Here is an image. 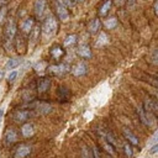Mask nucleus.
I'll return each instance as SVG.
<instances>
[{
	"label": "nucleus",
	"mask_w": 158,
	"mask_h": 158,
	"mask_svg": "<svg viewBox=\"0 0 158 158\" xmlns=\"http://www.w3.org/2000/svg\"><path fill=\"white\" fill-rule=\"evenodd\" d=\"M57 28H58V22L56 20V17L53 15H48L44 21H43V25H42V33H43V37L48 38V37H52L57 33Z\"/></svg>",
	"instance_id": "1"
},
{
	"label": "nucleus",
	"mask_w": 158,
	"mask_h": 158,
	"mask_svg": "<svg viewBox=\"0 0 158 158\" xmlns=\"http://www.w3.org/2000/svg\"><path fill=\"white\" fill-rule=\"evenodd\" d=\"M15 36H16V22L14 19H9L4 30V43L6 48H10Z\"/></svg>",
	"instance_id": "2"
},
{
	"label": "nucleus",
	"mask_w": 158,
	"mask_h": 158,
	"mask_svg": "<svg viewBox=\"0 0 158 158\" xmlns=\"http://www.w3.org/2000/svg\"><path fill=\"white\" fill-rule=\"evenodd\" d=\"M56 11H57V15L59 17V20L62 21H67L68 17H69V12L67 10V6L62 1V0H57V4H56Z\"/></svg>",
	"instance_id": "3"
},
{
	"label": "nucleus",
	"mask_w": 158,
	"mask_h": 158,
	"mask_svg": "<svg viewBox=\"0 0 158 158\" xmlns=\"http://www.w3.org/2000/svg\"><path fill=\"white\" fill-rule=\"evenodd\" d=\"M33 10H35L36 17L38 20H42L44 16V12H46V0H36Z\"/></svg>",
	"instance_id": "4"
},
{
	"label": "nucleus",
	"mask_w": 158,
	"mask_h": 158,
	"mask_svg": "<svg viewBox=\"0 0 158 158\" xmlns=\"http://www.w3.org/2000/svg\"><path fill=\"white\" fill-rule=\"evenodd\" d=\"M51 86V79L49 78H41L37 83V91L38 94H44L49 90Z\"/></svg>",
	"instance_id": "5"
},
{
	"label": "nucleus",
	"mask_w": 158,
	"mask_h": 158,
	"mask_svg": "<svg viewBox=\"0 0 158 158\" xmlns=\"http://www.w3.org/2000/svg\"><path fill=\"white\" fill-rule=\"evenodd\" d=\"M47 69H48V72H51L52 74L62 75V74H64L65 72L69 70V67H68L67 64H57V65H49Z\"/></svg>",
	"instance_id": "6"
},
{
	"label": "nucleus",
	"mask_w": 158,
	"mask_h": 158,
	"mask_svg": "<svg viewBox=\"0 0 158 158\" xmlns=\"http://www.w3.org/2000/svg\"><path fill=\"white\" fill-rule=\"evenodd\" d=\"M31 153V146L28 144H20L15 151V158H25Z\"/></svg>",
	"instance_id": "7"
},
{
	"label": "nucleus",
	"mask_w": 158,
	"mask_h": 158,
	"mask_svg": "<svg viewBox=\"0 0 158 158\" xmlns=\"http://www.w3.org/2000/svg\"><path fill=\"white\" fill-rule=\"evenodd\" d=\"M40 26H33L31 32H30V48L35 47L36 43L38 42L40 40Z\"/></svg>",
	"instance_id": "8"
},
{
	"label": "nucleus",
	"mask_w": 158,
	"mask_h": 158,
	"mask_svg": "<svg viewBox=\"0 0 158 158\" xmlns=\"http://www.w3.org/2000/svg\"><path fill=\"white\" fill-rule=\"evenodd\" d=\"M31 116V112L28 110H17L14 115V118L16 122H25Z\"/></svg>",
	"instance_id": "9"
},
{
	"label": "nucleus",
	"mask_w": 158,
	"mask_h": 158,
	"mask_svg": "<svg viewBox=\"0 0 158 158\" xmlns=\"http://www.w3.org/2000/svg\"><path fill=\"white\" fill-rule=\"evenodd\" d=\"M21 133L23 137H31L35 135V126L31 122H26L21 127Z\"/></svg>",
	"instance_id": "10"
},
{
	"label": "nucleus",
	"mask_w": 158,
	"mask_h": 158,
	"mask_svg": "<svg viewBox=\"0 0 158 158\" xmlns=\"http://www.w3.org/2000/svg\"><path fill=\"white\" fill-rule=\"evenodd\" d=\"M17 141V133L14 128H9L6 132H5V142L7 144H12Z\"/></svg>",
	"instance_id": "11"
},
{
	"label": "nucleus",
	"mask_w": 158,
	"mask_h": 158,
	"mask_svg": "<svg viewBox=\"0 0 158 158\" xmlns=\"http://www.w3.org/2000/svg\"><path fill=\"white\" fill-rule=\"evenodd\" d=\"M86 70H88V68H86V65H85L84 63H78V64H75V65L73 67V69H72V72H73V74H74L75 77H81V75H84V74L86 73Z\"/></svg>",
	"instance_id": "12"
},
{
	"label": "nucleus",
	"mask_w": 158,
	"mask_h": 158,
	"mask_svg": "<svg viewBox=\"0 0 158 158\" xmlns=\"http://www.w3.org/2000/svg\"><path fill=\"white\" fill-rule=\"evenodd\" d=\"M122 132H123V136L127 138V141H128L131 144H133V146H137V144H138V138H137V136H136L133 132H131L128 128H123Z\"/></svg>",
	"instance_id": "13"
},
{
	"label": "nucleus",
	"mask_w": 158,
	"mask_h": 158,
	"mask_svg": "<svg viewBox=\"0 0 158 158\" xmlns=\"http://www.w3.org/2000/svg\"><path fill=\"white\" fill-rule=\"evenodd\" d=\"M77 53L83 57V58H90L91 57V51H90V47L86 46V44H81L79 46V48L77 49Z\"/></svg>",
	"instance_id": "14"
},
{
	"label": "nucleus",
	"mask_w": 158,
	"mask_h": 158,
	"mask_svg": "<svg viewBox=\"0 0 158 158\" xmlns=\"http://www.w3.org/2000/svg\"><path fill=\"white\" fill-rule=\"evenodd\" d=\"M20 63H21V59H19V58H10V59L6 62V64H5V69L9 70V72L15 70V69L20 65Z\"/></svg>",
	"instance_id": "15"
},
{
	"label": "nucleus",
	"mask_w": 158,
	"mask_h": 158,
	"mask_svg": "<svg viewBox=\"0 0 158 158\" xmlns=\"http://www.w3.org/2000/svg\"><path fill=\"white\" fill-rule=\"evenodd\" d=\"M32 27H33V19H32V17L26 19V20L21 23V30H22L23 33H30L31 30H32Z\"/></svg>",
	"instance_id": "16"
},
{
	"label": "nucleus",
	"mask_w": 158,
	"mask_h": 158,
	"mask_svg": "<svg viewBox=\"0 0 158 158\" xmlns=\"http://www.w3.org/2000/svg\"><path fill=\"white\" fill-rule=\"evenodd\" d=\"M69 96H70V91H69L68 88H65V86H59V88H58V98H59L62 101L68 100Z\"/></svg>",
	"instance_id": "17"
},
{
	"label": "nucleus",
	"mask_w": 158,
	"mask_h": 158,
	"mask_svg": "<svg viewBox=\"0 0 158 158\" xmlns=\"http://www.w3.org/2000/svg\"><path fill=\"white\" fill-rule=\"evenodd\" d=\"M100 27H101V22H100V20L99 19H95V20H93L90 23H89V32L90 33H96L99 30H100Z\"/></svg>",
	"instance_id": "18"
},
{
	"label": "nucleus",
	"mask_w": 158,
	"mask_h": 158,
	"mask_svg": "<svg viewBox=\"0 0 158 158\" xmlns=\"http://www.w3.org/2000/svg\"><path fill=\"white\" fill-rule=\"evenodd\" d=\"M51 56L54 58V59H60L63 56H64V49H62L59 46H56L51 49Z\"/></svg>",
	"instance_id": "19"
},
{
	"label": "nucleus",
	"mask_w": 158,
	"mask_h": 158,
	"mask_svg": "<svg viewBox=\"0 0 158 158\" xmlns=\"http://www.w3.org/2000/svg\"><path fill=\"white\" fill-rule=\"evenodd\" d=\"M111 4H112L111 0H106V1L101 5V7L99 9V14H100V16H105V15L109 12V10H110V7H111Z\"/></svg>",
	"instance_id": "20"
},
{
	"label": "nucleus",
	"mask_w": 158,
	"mask_h": 158,
	"mask_svg": "<svg viewBox=\"0 0 158 158\" xmlns=\"http://www.w3.org/2000/svg\"><path fill=\"white\" fill-rule=\"evenodd\" d=\"M107 43H109V37L106 36V33L101 32L100 36H99V38H98V41H96V46H98V47H99V46H105V44H107Z\"/></svg>",
	"instance_id": "21"
},
{
	"label": "nucleus",
	"mask_w": 158,
	"mask_h": 158,
	"mask_svg": "<svg viewBox=\"0 0 158 158\" xmlns=\"http://www.w3.org/2000/svg\"><path fill=\"white\" fill-rule=\"evenodd\" d=\"M47 68H48V65H47L46 62H38V63L35 65V70H36L37 73H40V74H43L44 69H47Z\"/></svg>",
	"instance_id": "22"
},
{
	"label": "nucleus",
	"mask_w": 158,
	"mask_h": 158,
	"mask_svg": "<svg viewBox=\"0 0 158 158\" xmlns=\"http://www.w3.org/2000/svg\"><path fill=\"white\" fill-rule=\"evenodd\" d=\"M116 25H117V19H116V17H110V19H107L106 22H105V26H106V28H109V30L115 28Z\"/></svg>",
	"instance_id": "23"
},
{
	"label": "nucleus",
	"mask_w": 158,
	"mask_h": 158,
	"mask_svg": "<svg viewBox=\"0 0 158 158\" xmlns=\"http://www.w3.org/2000/svg\"><path fill=\"white\" fill-rule=\"evenodd\" d=\"M51 109H52V107H51L48 104H40L36 110H37L38 112H41V114H47V112L51 111Z\"/></svg>",
	"instance_id": "24"
},
{
	"label": "nucleus",
	"mask_w": 158,
	"mask_h": 158,
	"mask_svg": "<svg viewBox=\"0 0 158 158\" xmlns=\"http://www.w3.org/2000/svg\"><path fill=\"white\" fill-rule=\"evenodd\" d=\"M77 42V36L75 35H70V36H67L65 40H64V46L68 47V46H72L73 43Z\"/></svg>",
	"instance_id": "25"
},
{
	"label": "nucleus",
	"mask_w": 158,
	"mask_h": 158,
	"mask_svg": "<svg viewBox=\"0 0 158 158\" xmlns=\"http://www.w3.org/2000/svg\"><path fill=\"white\" fill-rule=\"evenodd\" d=\"M137 112H138V115H139V120L142 121V123H144L146 126H148V122H147V118H146V114H144L142 106H139V107L137 109Z\"/></svg>",
	"instance_id": "26"
},
{
	"label": "nucleus",
	"mask_w": 158,
	"mask_h": 158,
	"mask_svg": "<svg viewBox=\"0 0 158 158\" xmlns=\"http://www.w3.org/2000/svg\"><path fill=\"white\" fill-rule=\"evenodd\" d=\"M102 146H104V149L110 154V156H114L115 154V149H114V146L112 144H110L109 142H106V141H104V143H102Z\"/></svg>",
	"instance_id": "27"
},
{
	"label": "nucleus",
	"mask_w": 158,
	"mask_h": 158,
	"mask_svg": "<svg viewBox=\"0 0 158 158\" xmlns=\"http://www.w3.org/2000/svg\"><path fill=\"white\" fill-rule=\"evenodd\" d=\"M16 78H17V70H11V72H9V74H7V77H6V79H7L9 83H14Z\"/></svg>",
	"instance_id": "28"
},
{
	"label": "nucleus",
	"mask_w": 158,
	"mask_h": 158,
	"mask_svg": "<svg viewBox=\"0 0 158 158\" xmlns=\"http://www.w3.org/2000/svg\"><path fill=\"white\" fill-rule=\"evenodd\" d=\"M123 151H125V154H126L128 158H131V157L133 156V151H132V147H131V144L126 143V144L123 146Z\"/></svg>",
	"instance_id": "29"
},
{
	"label": "nucleus",
	"mask_w": 158,
	"mask_h": 158,
	"mask_svg": "<svg viewBox=\"0 0 158 158\" xmlns=\"http://www.w3.org/2000/svg\"><path fill=\"white\" fill-rule=\"evenodd\" d=\"M6 15V6H0V23L4 22Z\"/></svg>",
	"instance_id": "30"
},
{
	"label": "nucleus",
	"mask_w": 158,
	"mask_h": 158,
	"mask_svg": "<svg viewBox=\"0 0 158 158\" xmlns=\"http://www.w3.org/2000/svg\"><path fill=\"white\" fill-rule=\"evenodd\" d=\"M81 156H83V158H91V156L89 154V151H88L86 147H83V149H81Z\"/></svg>",
	"instance_id": "31"
},
{
	"label": "nucleus",
	"mask_w": 158,
	"mask_h": 158,
	"mask_svg": "<svg viewBox=\"0 0 158 158\" xmlns=\"http://www.w3.org/2000/svg\"><path fill=\"white\" fill-rule=\"evenodd\" d=\"M157 152H158V144L154 143V144L151 147V149H149V154H154V153H157Z\"/></svg>",
	"instance_id": "32"
},
{
	"label": "nucleus",
	"mask_w": 158,
	"mask_h": 158,
	"mask_svg": "<svg viewBox=\"0 0 158 158\" xmlns=\"http://www.w3.org/2000/svg\"><path fill=\"white\" fill-rule=\"evenodd\" d=\"M93 157H94V158H100V156H99V151H98V147H93Z\"/></svg>",
	"instance_id": "33"
},
{
	"label": "nucleus",
	"mask_w": 158,
	"mask_h": 158,
	"mask_svg": "<svg viewBox=\"0 0 158 158\" xmlns=\"http://www.w3.org/2000/svg\"><path fill=\"white\" fill-rule=\"evenodd\" d=\"M2 116H4V109L1 107V109H0V121L2 120Z\"/></svg>",
	"instance_id": "34"
},
{
	"label": "nucleus",
	"mask_w": 158,
	"mask_h": 158,
	"mask_svg": "<svg viewBox=\"0 0 158 158\" xmlns=\"http://www.w3.org/2000/svg\"><path fill=\"white\" fill-rule=\"evenodd\" d=\"M123 1H125V0H116V4H117L118 6H121V5H123Z\"/></svg>",
	"instance_id": "35"
},
{
	"label": "nucleus",
	"mask_w": 158,
	"mask_h": 158,
	"mask_svg": "<svg viewBox=\"0 0 158 158\" xmlns=\"http://www.w3.org/2000/svg\"><path fill=\"white\" fill-rule=\"evenodd\" d=\"M2 77H4V69L0 68V79H2Z\"/></svg>",
	"instance_id": "36"
},
{
	"label": "nucleus",
	"mask_w": 158,
	"mask_h": 158,
	"mask_svg": "<svg viewBox=\"0 0 158 158\" xmlns=\"http://www.w3.org/2000/svg\"><path fill=\"white\" fill-rule=\"evenodd\" d=\"M153 9H154V12L157 14V1H154V5H153Z\"/></svg>",
	"instance_id": "37"
},
{
	"label": "nucleus",
	"mask_w": 158,
	"mask_h": 158,
	"mask_svg": "<svg viewBox=\"0 0 158 158\" xmlns=\"http://www.w3.org/2000/svg\"><path fill=\"white\" fill-rule=\"evenodd\" d=\"M127 1H128V4H131V5H132V4H135V1H136V0H127Z\"/></svg>",
	"instance_id": "38"
},
{
	"label": "nucleus",
	"mask_w": 158,
	"mask_h": 158,
	"mask_svg": "<svg viewBox=\"0 0 158 158\" xmlns=\"http://www.w3.org/2000/svg\"><path fill=\"white\" fill-rule=\"evenodd\" d=\"M107 158H112V157H111V156H109V157H107Z\"/></svg>",
	"instance_id": "39"
},
{
	"label": "nucleus",
	"mask_w": 158,
	"mask_h": 158,
	"mask_svg": "<svg viewBox=\"0 0 158 158\" xmlns=\"http://www.w3.org/2000/svg\"><path fill=\"white\" fill-rule=\"evenodd\" d=\"M75 1H80V0H75Z\"/></svg>",
	"instance_id": "40"
}]
</instances>
